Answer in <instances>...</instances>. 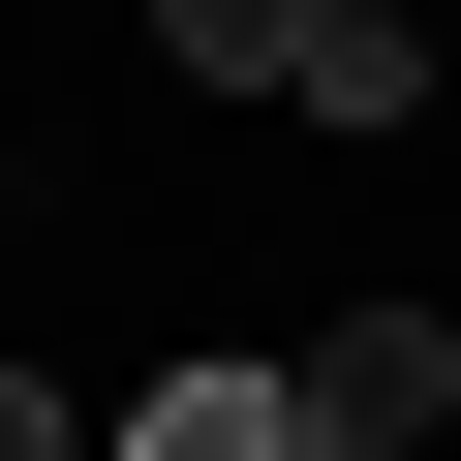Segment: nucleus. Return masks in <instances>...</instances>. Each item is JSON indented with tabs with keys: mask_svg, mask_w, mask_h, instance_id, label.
<instances>
[{
	"mask_svg": "<svg viewBox=\"0 0 461 461\" xmlns=\"http://www.w3.org/2000/svg\"><path fill=\"white\" fill-rule=\"evenodd\" d=\"M154 62H185V93H308V123H400V93H430L400 0H154Z\"/></svg>",
	"mask_w": 461,
	"mask_h": 461,
	"instance_id": "nucleus-1",
	"label": "nucleus"
},
{
	"mask_svg": "<svg viewBox=\"0 0 461 461\" xmlns=\"http://www.w3.org/2000/svg\"><path fill=\"white\" fill-rule=\"evenodd\" d=\"M430 400H461V308H339V339H308V430H369V461H400Z\"/></svg>",
	"mask_w": 461,
	"mask_h": 461,
	"instance_id": "nucleus-2",
	"label": "nucleus"
},
{
	"mask_svg": "<svg viewBox=\"0 0 461 461\" xmlns=\"http://www.w3.org/2000/svg\"><path fill=\"white\" fill-rule=\"evenodd\" d=\"M93 461H308V369H154Z\"/></svg>",
	"mask_w": 461,
	"mask_h": 461,
	"instance_id": "nucleus-3",
	"label": "nucleus"
},
{
	"mask_svg": "<svg viewBox=\"0 0 461 461\" xmlns=\"http://www.w3.org/2000/svg\"><path fill=\"white\" fill-rule=\"evenodd\" d=\"M0 461H93V400H62V369H0Z\"/></svg>",
	"mask_w": 461,
	"mask_h": 461,
	"instance_id": "nucleus-4",
	"label": "nucleus"
},
{
	"mask_svg": "<svg viewBox=\"0 0 461 461\" xmlns=\"http://www.w3.org/2000/svg\"><path fill=\"white\" fill-rule=\"evenodd\" d=\"M308 461H369V430H308Z\"/></svg>",
	"mask_w": 461,
	"mask_h": 461,
	"instance_id": "nucleus-5",
	"label": "nucleus"
}]
</instances>
